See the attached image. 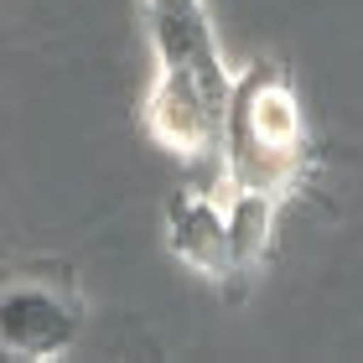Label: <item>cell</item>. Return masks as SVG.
Here are the masks:
<instances>
[{"mask_svg":"<svg viewBox=\"0 0 363 363\" xmlns=\"http://www.w3.org/2000/svg\"><path fill=\"white\" fill-rule=\"evenodd\" d=\"M317 167L311 130L301 114L296 78L280 57H259L234 78L223 125V182L228 192H270L286 197Z\"/></svg>","mask_w":363,"mask_h":363,"instance_id":"cell-1","label":"cell"},{"mask_svg":"<svg viewBox=\"0 0 363 363\" xmlns=\"http://www.w3.org/2000/svg\"><path fill=\"white\" fill-rule=\"evenodd\" d=\"M89 301L73 280V265L62 259H37L16 265L0 291V353L6 358H62L84 337Z\"/></svg>","mask_w":363,"mask_h":363,"instance_id":"cell-2","label":"cell"},{"mask_svg":"<svg viewBox=\"0 0 363 363\" xmlns=\"http://www.w3.org/2000/svg\"><path fill=\"white\" fill-rule=\"evenodd\" d=\"M167 250L192 265L197 275H208L213 286L228 296L234 286V239H228V208L203 187H177L167 197Z\"/></svg>","mask_w":363,"mask_h":363,"instance_id":"cell-3","label":"cell"},{"mask_svg":"<svg viewBox=\"0 0 363 363\" xmlns=\"http://www.w3.org/2000/svg\"><path fill=\"white\" fill-rule=\"evenodd\" d=\"M275 208H280V197H270V192H234L228 197V239H234V286H228V301H239L259 280V270H265Z\"/></svg>","mask_w":363,"mask_h":363,"instance_id":"cell-4","label":"cell"}]
</instances>
